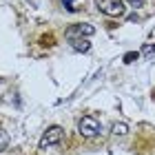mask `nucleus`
Returning <instances> with one entry per match:
<instances>
[{"label":"nucleus","mask_w":155,"mask_h":155,"mask_svg":"<svg viewBox=\"0 0 155 155\" xmlns=\"http://www.w3.org/2000/svg\"><path fill=\"white\" fill-rule=\"evenodd\" d=\"M97 11H102L109 18H122L126 13V5L124 0H95Z\"/></svg>","instance_id":"f257e3e1"},{"label":"nucleus","mask_w":155,"mask_h":155,"mask_svg":"<svg viewBox=\"0 0 155 155\" xmlns=\"http://www.w3.org/2000/svg\"><path fill=\"white\" fill-rule=\"evenodd\" d=\"M100 131H102V124H100V120H95L93 115H84L80 122H78V133H80L82 137H95Z\"/></svg>","instance_id":"f03ea898"},{"label":"nucleus","mask_w":155,"mask_h":155,"mask_svg":"<svg viewBox=\"0 0 155 155\" xmlns=\"http://www.w3.org/2000/svg\"><path fill=\"white\" fill-rule=\"evenodd\" d=\"M62 140H64V131H62V126H49L45 131V135L40 140V149H49V146H55L60 144Z\"/></svg>","instance_id":"7ed1b4c3"},{"label":"nucleus","mask_w":155,"mask_h":155,"mask_svg":"<svg viewBox=\"0 0 155 155\" xmlns=\"http://www.w3.org/2000/svg\"><path fill=\"white\" fill-rule=\"evenodd\" d=\"M95 33V27H91L87 22H80V25H73L71 29L67 31V36L69 38H89V36H93Z\"/></svg>","instance_id":"20e7f679"},{"label":"nucleus","mask_w":155,"mask_h":155,"mask_svg":"<svg viewBox=\"0 0 155 155\" xmlns=\"http://www.w3.org/2000/svg\"><path fill=\"white\" fill-rule=\"evenodd\" d=\"M69 42H71V49L73 51H89L91 49V42L87 40V38H69Z\"/></svg>","instance_id":"39448f33"},{"label":"nucleus","mask_w":155,"mask_h":155,"mask_svg":"<svg viewBox=\"0 0 155 155\" xmlns=\"http://www.w3.org/2000/svg\"><path fill=\"white\" fill-rule=\"evenodd\" d=\"M111 131H113V135H126V133H129V126H126L124 122H115Z\"/></svg>","instance_id":"423d86ee"},{"label":"nucleus","mask_w":155,"mask_h":155,"mask_svg":"<svg viewBox=\"0 0 155 155\" xmlns=\"http://www.w3.org/2000/svg\"><path fill=\"white\" fill-rule=\"evenodd\" d=\"M137 58H140V53H137V51H135V53H133V51H129V53L124 55V62H126V64H131V62H135Z\"/></svg>","instance_id":"0eeeda50"},{"label":"nucleus","mask_w":155,"mask_h":155,"mask_svg":"<svg viewBox=\"0 0 155 155\" xmlns=\"http://www.w3.org/2000/svg\"><path fill=\"white\" fill-rule=\"evenodd\" d=\"M7 142H9V137H7V133L0 129V151H5L7 149Z\"/></svg>","instance_id":"6e6552de"},{"label":"nucleus","mask_w":155,"mask_h":155,"mask_svg":"<svg viewBox=\"0 0 155 155\" xmlns=\"http://www.w3.org/2000/svg\"><path fill=\"white\" fill-rule=\"evenodd\" d=\"M153 53H155V45H151V42H149V45L142 47V55H153Z\"/></svg>","instance_id":"1a4fd4ad"},{"label":"nucleus","mask_w":155,"mask_h":155,"mask_svg":"<svg viewBox=\"0 0 155 155\" xmlns=\"http://www.w3.org/2000/svg\"><path fill=\"white\" fill-rule=\"evenodd\" d=\"M126 2H129V7H135V9L144 7V0H126Z\"/></svg>","instance_id":"9d476101"},{"label":"nucleus","mask_w":155,"mask_h":155,"mask_svg":"<svg viewBox=\"0 0 155 155\" xmlns=\"http://www.w3.org/2000/svg\"><path fill=\"white\" fill-rule=\"evenodd\" d=\"M62 2H64V7H67L69 11H75V7H73V2H75V0H62Z\"/></svg>","instance_id":"9b49d317"}]
</instances>
